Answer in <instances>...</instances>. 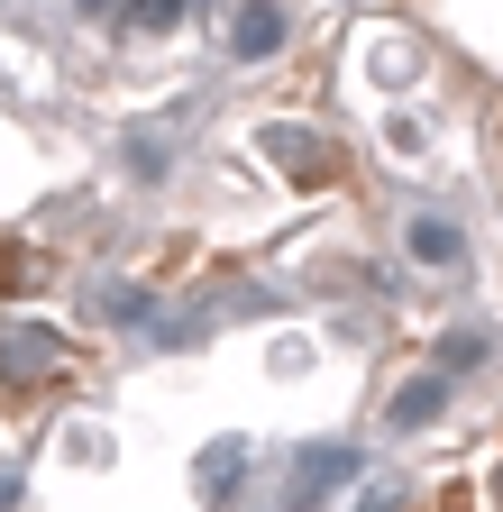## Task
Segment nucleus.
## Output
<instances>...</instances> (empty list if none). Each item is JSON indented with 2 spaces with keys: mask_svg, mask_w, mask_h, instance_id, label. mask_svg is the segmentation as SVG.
I'll use <instances>...</instances> for the list:
<instances>
[{
  "mask_svg": "<svg viewBox=\"0 0 503 512\" xmlns=\"http://www.w3.org/2000/svg\"><path fill=\"white\" fill-rule=\"evenodd\" d=\"M257 156H275L293 183H339V147H330V138H311V128H284V119L257 128Z\"/></svg>",
  "mask_w": 503,
  "mask_h": 512,
  "instance_id": "obj_1",
  "label": "nucleus"
},
{
  "mask_svg": "<svg viewBox=\"0 0 503 512\" xmlns=\"http://www.w3.org/2000/svg\"><path fill=\"white\" fill-rule=\"evenodd\" d=\"M55 357H65V348H55L46 330H28V320H10V330H0V375H10V384H28V375H46Z\"/></svg>",
  "mask_w": 503,
  "mask_h": 512,
  "instance_id": "obj_2",
  "label": "nucleus"
},
{
  "mask_svg": "<svg viewBox=\"0 0 503 512\" xmlns=\"http://www.w3.org/2000/svg\"><path fill=\"white\" fill-rule=\"evenodd\" d=\"M348 467H357V448H311V458H302V476H293V503H311L321 485H339Z\"/></svg>",
  "mask_w": 503,
  "mask_h": 512,
  "instance_id": "obj_3",
  "label": "nucleus"
},
{
  "mask_svg": "<svg viewBox=\"0 0 503 512\" xmlns=\"http://www.w3.org/2000/svg\"><path fill=\"white\" fill-rule=\"evenodd\" d=\"M229 46H238V55H275V46H284V19H275V10H238V19H229Z\"/></svg>",
  "mask_w": 503,
  "mask_h": 512,
  "instance_id": "obj_4",
  "label": "nucleus"
},
{
  "mask_svg": "<svg viewBox=\"0 0 503 512\" xmlns=\"http://www.w3.org/2000/svg\"><path fill=\"white\" fill-rule=\"evenodd\" d=\"M430 412H439V375H412L403 394H394V430H421Z\"/></svg>",
  "mask_w": 503,
  "mask_h": 512,
  "instance_id": "obj_5",
  "label": "nucleus"
},
{
  "mask_svg": "<svg viewBox=\"0 0 503 512\" xmlns=\"http://www.w3.org/2000/svg\"><path fill=\"white\" fill-rule=\"evenodd\" d=\"M412 256L421 266H458V229L449 220H412Z\"/></svg>",
  "mask_w": 503,
  "mask_h": 512,
  "instance_id": "obj_6",
  "label": "nucleus"
},
{
  "mask_svg": "<svg viewBox=\"0 0 503 512\" xmlns=\"http://www.w3.org/2000/svg\"><path fill=\"white\" fill-rule=\"evenodd\" d=\"M229 485H238V448H211V467H202V494H211V503H220V494H229Z\"/></svg>",
  "mask_w": 503,
  "mask_h": 512,
  "instance_id": "obj_7",
  "label": "nucleus"
},
{
  "mask_svg": "<svg viewBox=\"0 0 503 512\" xmlns=\"http://www.w3.org/2000/svg\"><path fill=\"white\" fill-rule=\"evenodd\" d=\"M174 10H193V0H129V19H138V28H165Z\"/></svg>",
  "mask_w": 503,
  "mask_h": 512,
  "instance_id": "obj_8",
  "label": "nucleus"
}]
</instances>
